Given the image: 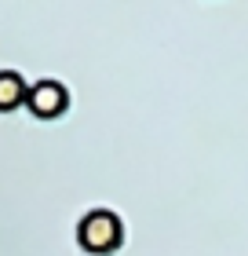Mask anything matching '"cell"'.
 Wrapping results in <instances>:
<instances>
[{
	"mask_svg": "<svg viewBox=\"0 0 248 256\" xmlns=\"http://www.w3.org/2000/svg\"><path fill=\"white\" fill-rule=\"evenodd\" d=\"M26 96H29V84L22 80V74L0 70V114H11V110L26 106Z\"/></svg>",
	"mask_w": 248,
	"mask_h": 256,
	"instance_id": "3957f363",
	"label": "cell"
},
{
	"mask_svg": "<svg viewBox=\"0 0 248 256\" xmlns=\"http://www.w3.org/2000/svg\"><path fill=\"white\" fill-rule=\"evenodd\" d=\"M26 110L33 114V118H40V121L62 118V114L69 110V92H66V84H58V80H37V84H29Z\"/></svg>",
	"mask_w": 248,
	"mask_h": 256,
	"instance_id": "7a4b0ae2",
	"label": "cell"
},
{
	"mask_svg": "<svg viewBox=\"0 0 248 256\" xmlns=\"http://www.w3.org/2000/svg\"><path fill=\"white\" fill-rule=\"evenodd\" d=\"M77 242L91 256H110L124 246V220L113 208H91L77 224Z\"/></svg>",
	"mask_w": 248,
	"mask_h": 256,
	"instance_id": "6da1fadb",
	"label": "cell"
}]
</instances>
